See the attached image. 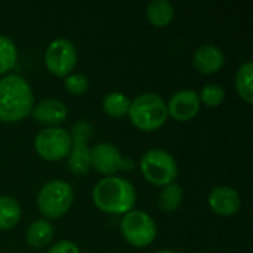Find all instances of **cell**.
Here are the masks:
<instances>
[{
  "mask_svg": "<svg viewBox=\"0 0 253 253\" xmlns=\"http://www.w3.org/2000/svg\"><path fill=\"white\" fill-rule=\"evenodd\" d=\"M34 107L30 83L18 74L0 79V122L16 123L28 117Z\"/></svg>",
  "mask_w": 253,
  "mask_h": 253,
  "instance_id": "cell-1",
  "label": "cell"
},
{
  "mask_svg": "<svg viewBox=\"0 0 253 253\" xmlns=\"http://www.w3.org/2000/svg\"><path fill=\"white\" fill-rule=\"evenodd\" d=\"M93 205L104 213L126 215L133 211L136 190L133 184L120 176H107L98 181L92 190Z\"/></svg>",
  "mask_w": 253,
  "mask_h": 253,
  "instance_id": "cell-2",
  "label": "cell"
},
{
  "mask_svg": "<svg viewBox=\"0 0 253 253\" xmlns=\"http://www.w3.org/2000/svg\"><path fill=\"white\" fill-rule=\"evenodd\" d=\"M130 123L142 132L159 130L168 120V107L162 96L148 92L130 101L129 113Z\"/></svg>",
  "mask_w": 253,
  "mask_h": 253,
  "instance_id": "cell-3",
  "label": "cell"
},
{
  "mask_svg": "<svg viewBox=\"0 0 253 253\" xmlns=\"http://www.w3.org/2000/svg\"><path fill=\"white\" fill-rule=\"evenodd\" d=\"M73 200V187L62 179H53L46 182L39 191L37 208L46 219H58L70 211Z\"/></svg>",
  "mask_w": 253,
  "mask_h": 253,
  "instance_id": "cell-4",
  "label": "cell"
},
{
  "mask_svg": "<svg viewBox=\"0 0 253 253\" xmlns=\"http://www.w3.org/2000/svg\"><path fill=\"white\" fill-rule=\"evenodd\" d=\"M142 176L156 187H166L178 178V163L175 157L162 148L148 150L139 163Z\"/></svg>",
  "mask_w": 253,
  "mask_h": 253,
  "instance_id": "cell-5",
  "label": "cell"
},
{
  "mask_svg": "<svg viewBox=\"0 0 253 253\" xmlns=\"http://www.w3.org/2000/svg\"><path fill=\"white\" fill-rule=\"evenodd\" d=\"M120 231L123 239L135 248H147L157 237V225L154 219L141 211H130L123 215Z\"/></svg>",
  "mask_w": 253,
  "mask_h": 253,
  "instance_id": "cell-6",
  "label": "cell"
},
{
  "mask_svg": "<svg viewBox=\"0 0 253 253\" xmlns=\"http://www.w3.org/2000/svg\"><path fill=\"white\" fill-rule=\"evenodd\" d=\"M34 150L46 162L64 160L71 150V135L59 126L44 127L34 138Z\"/></svg>",
  "mask_w": 253,
  "mask_h": 253,
  "instance_id": "cell-7",
  "label": "cell"
},
{
  "mask_svg": "<svg viewBox=\"0 0 253 253\" xmlns=\"http://www.w3.org/2000/svg\"><path fill=\"white\" fill-rule=\"evenodd\" d=\"M71 150L67 156V165L73 175H84L90 169V148L87 141L92 135V126L87 122L73 125Z\"/></svg>",
  "mask_w": 253,
  "mask_h": 253,
  "instance_id": "cell-8",
  "label": "cell"
},
{
  "mask_svg": "<svg viewBox=\"0 0 253 253\" xmlns=\"http://www.w3.org/2000/svg\"><path fill=\"white\" fill-rule=\"evenodd\" d=\"M77 64L76 46L67 39L52 40L44 52V65L47 71L56 77H67Z\"/></svg>",
  "mask_w": 253,
  "mask_h": 253,
  "instance_id": "cell-9",
  "label": "cell"
},
{
  "mask_svg": "<svg viewBox=\"0 0 253 253\" xmlns=\"http://www.w3.org/2000/svg\"><path fill=\"white\" fill-rule=\"evenodd\" d=\"M125 160L117 147L108 142H99L90 148V168L105 176H114L123 169Z\"/></svg>",
  "mask_w": 253,
  "mask_h": 253,
  "instance_id": "cell-10",
  "label": "cell"
},
{
  "mask_svg": "<svg viewBox=\"0 0 253 253\" xmlns=\"http://www.w3.org/2000/svg\"><path fill=\"white\" fill-rule=\"evenodd\" d=\"M166 107H168V116H170L173 120L190 122L197 116L200 110L199 93L193 89L178 90L170 96Z\"/></svg>",
  "mask_w": 253,
  "mask_h": 253,
  "instance_id": "cell-11",
  "label": "cell"
},
{
  "mask_svg": "<svg viewBox=\"0 0 253 253\" xmlns=\"http://www.w3.org/2000/svg\"><path fill=\"white\" fill-rule=\"evenodd\" d=\"M208 203L213 213H216L218 216L230 218L239 212L242 206V199L233 187L221 185L211 191Z\"/></svg>",
  "mask_w": 253,
  "mask_h": 253,
  "instance_id": "cell-12",
  "label": "cell"
},
{
  "mask_svg": "<svg viewBox=\"0 0 253 253\" xmlns=\"http://www.w3.org/2000/svg\"><path fill=\"white\" fill-rule=\"evenodd\" d=\"M68 110L59 99H43L33 107L31 116L34 122L47 127H56L65 122Z\"/></svg>",
  "mask_w": 253,
  "mask_h": 253,
  "instance_id": "cell-13",
  "label": "cell"
},
{
  "mask_svg": "<svg viewBox=\"0 0 253 253\" xmlns=\"http://www.w3.org/2000/svg\"><path fill=\"white\" fill-rule=\"evenodd\" d=\"M225 62V55L216 44H202L193 55V65L202 74L218 73Z\"/></svg>",
  "mask_w": 253,
  "mask_h": 253,
  "instance_id": "cell-14",
  "label": "cell"
},
{
  "mask_svg": "<svg viewBox=\"0 0 253 253\" xmlns=\"http://www.w3.org/2000/svg\"><path fill=\"white\" fill-rule=\"evenodd\" d=\"M53 237V227L47 219H37L31 222L25 231V240L33 249H43L50 245Z\"/></svg>",
  "mask_w": 253,
  "mask_h": 253,
  "instance_id": "cell-15",
  "label": "cell"
},
{
  "mask_svg": "<svg viewBox=\"0 0 253 253\" xmlns=\"http://www.w3.org/2000/svg\"><path fill=\"white\" fill-rule=\"evenodd\" d=\"M175 16V7L168 0H153L147 6V18L157 28L168 27Z\"/></svg>",
  "mask_w": 253,
  "mask_h": 253,
  "instance_id": "cell-16",
  "label": "cell"
},
{
  "mask_svg": "<svg viewBox=\"0 0 253 253\" xmlns=\"http://www.w3.org/2000/svg\"><path fill=\"white\" fill-rule=\"evenodd\" d=\"M21 219V206L12 197H0V231H9Z\"/></svg>",
  "mask_w": 253,
  "mask_h": 253,
  "instance_id": "cell-17",
  "label": "cell"
},
{
  "mask_svg": "<svg viewBox=\"0 0 253 253\" xmlns=\"http://www.w3.org/2000/svg\"><path fill=\"white\" fill-rule=\"evenodd\" d=\"M252 77H253V64L251 61L245 62L236 74V90L239 93V96L248 102H253V86H252Z\"/></svg>",
  "mask_w": 253,
  "mask_h": 253,
  "instance_id": "cell-18",
  "label": "cell"
},
{
  "mask_svg": "<svg viewBox=\"0 0 253 253\" xmlns=\"http://www.w3.org/2000/svg\"><path fill=\"white\" fill-rule=\"evenodd\" d=\"M130 99L123 92H110L104 96L102 108L110 117H123L129 113Z\"/></svg>",
  "mask_w": 253,
  "mask_h": 253,
  "instance_id": "cell-19",
  "label": "cell"
},
{
  "mask_svg": "<svg viewBox=\"0 0 253 253\" xmlns=\"http://www.w3.org/2000/svg\"><path fill=\"white\" fill-rule=\"evenodd\" d=\"M181 202H182V187L176 182L163 187L157 199L159 208L166 213H172L176 209H179Z\"/></svg>",
  "mask_w": 253,
  "mask_h": 253,
  "instance_id": "cell-20",
  "label": "cell"
},
{
  "mask_svg": "<svg viewBox=\"0 0 253 253\" xmlns=\"http://www.w3.org/2000/svg\"><path fill=\"white\" fill-rule=\"evenodd\" d=\"M18 50L12 39L0 34V76H6L16 64Z\"/></svg>",
  "mask_w": 253,
  "mask_h": 253,
  "instance_id": "cell-21",
  "label": "cell"
},
{
  "mask_svg": "<svg viewBox=\"0 0 253 253\" xmlns=\"http://www.w3.org/2000/svg\"><path fill=\"white\" fill-rule=\"evenodd\" d=\"M225 98V92L224 89L219 86V84H206L202 92L199 93V99H200V104L203 102L206 107H211V108H215L218 105L222 104Z\"/></svg>",
  "mask_w": 253,
  "mask_h": 253,
  "instance_id": "cell-22",
  "label": "cell"
},
{
  "mask_svg": "<svg viewBox=\"0 0 253 253\" xmlns=\"http://www.w3.org/2000/svg\"><path fill=\"white\" fill-rule=\"evenodd\" d=\"M64 86H65L67 92L71 93L73 96H82L89 89V80L84 74L71 73L65 77Z\"/></svg>",
  "mask_w": 253,
  "mask_h": 253,
  "instance_id": "cell-23",
  "label": "cell"
},
{
  "mask_svg": "<svg viewBox=\"0 0 253 253\" xmlns=\"http://www.w3.org/2000/svg\"><path fill=\"white\" fill-rule=\"evenodd\" d=\"M47 253H80V249L76 243L70 240H61L52 245V248L47 251Z\"/></svg>",
  "mask_w": 253,
  "mask_h": 253,
  "instance_id": "cell-24",
  "label": "cell"
},
{
  "mask_svg": "<svg viewBox=\"0 0 253 253\" xmlns=\"http://www.w3.org/2000/svg\"><path fill=\"white\" fill-rule=\"evenodd\" d=\"M156 253H179L176 252V251H170V249H163V251H159V252Z\"/></svg>",
  "mask_w": 253,
  "mask_h": 253,
  "instance_id": "cell-25",
  "label": "cell"
}]
</instances>
